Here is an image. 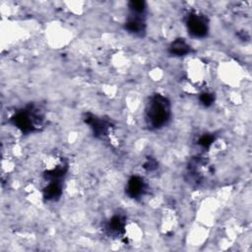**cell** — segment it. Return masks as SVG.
<instances>
[{"label":"cell","instance_id":"1","mask_svg":"<svg viewBox=\"0 0 252 252\" xmlns=\"http://www.w3.org/2000/svg\"><path fill=\"white\" fill-rule=\"evenodd\" d=\"M171 116L169 99L160 94L150 96L145 107V120L150 129H160L167 124Z\"/></svg>","mask_w":252,"mask_h":252},{"label":"cell","instance_id":"2","mask_svg":"<svg viewBox=\"0 0 252 252\" xmlns=\"http://www.w3.org/2000/svg\"><path fill=\"white\" fill-rule=\"evenodd\" d=\"M11 121L13 125L23 133H30L38 130L44 121V114L40 107L30 105L27 108L16 112Z\"/></svg>","mask_w":252,"mask_h":252},{"label":"cell","instance_id":"3","mask_svg":"<svg viewBox=\"0 0 252 252\" xmlns=\"http://www.w3.org/2000/svg\"><path fill=\"white\" fill-rule=\"evenodd\" d=\"M185 25L188 33L195 38H203L207 36L209 32V21L208 19L197 12H191L187 15Z\"/></svg>","mask_w":252,"mask_h":252},{"label":"cell","instance_id":"4","mask_svg":"<svg viewBox=\"0 0 252 252\" xmlns=\"http://www.w3.org/2000/svg\"><path fill=\"white\" fill-rule=\"evenodd\" d=\"M147 190V184L145 180L138 175H134L129 178L126 184L125 192L132 199L141 198Z\"/></svg>","mask_w":252,"mask_h":252},{"label":"cell","instance_id":"5","mask_svg":"<svg viewBox=\"0 0 252 252\" xmlns=\"http://www.w3.org/2000/svg\"><path fill=\"white\" fill-rule=\"evenodd\" d=\"M145 28H146L145 20L143 19V16H140V15L131 14L124 24V29L129 33H132L135 35H141L143 32H145Z\"/></svg>","mask_w":252,"mask_h":252},{"label":"cell","instance_id":"6","mask_svg":"<svg viewBox=\"0 0 252 252\" xmlns=\"http://www.w3.org/2000/svg\"><path fill=\"white\" fill-rule=\"evenodd\" d=\"M106 229L111 234L124 235L126 231V220L124 217L121 215L112 216L106 224Z\"/></svg>","mask_w":252,"mask_h":252},{"label":"cell","instance_id":"7","mask_svg":"<svg viewBox=\"0 0 252 252\" xmlns=\"http://www.w3.org/2000/svg\"><path fill=\"white\" fill-rule=\"evenodd\" d=\"M62 195V181H47L42 196L47 201H55Z\"/></svg>","mask_w":252,"mask_h":252},{"label":"cell","instance_id":"8","mask_svg":"<svg viewBox=\"0 0 252 252\" xmlns=\"http://www.w3.org/2000/svg\"><path fill=\"white\" fill-rule=\"evenodd\" d=\"M190 51L191 47L184 38H176L168 46V52L175 57L187 55L190 53Z\"/></svg>","mask_w":252,"mask_h":252},{"label":"cell","instance_id":"9","mask_svg":"<svg viewBox=\"0 0 252 252\" xmlns=\"http://www.w3.org/2000/svg\"><path fill=\"white\" fill-rule=\"evenodd\" d=\"M128 8L131 14L143 16L146 11L147 5H146V2L144 1H130L128 3Z\"/></svg>","mask_w":252,"mask_h":252},{"label":"cell","instance_id":"10","mask_svg":"<svg viewBox=\"0 0 252 252\" xmlns=\"http://www.w3.org/2000/svg\"><path fill=\"white\" fill-rule=\"evenodd\" d=\"M199 100H200V102H201L204 106L208 107V106H211V105L214 103V101H215V95H214L213 93L204 92V93H202V94H200Z\"/></svg>","mask_w":252,"mask_h":252},{"label":"cell","instance_id":"11","mask_svg":"<svg viewBox=\"0 0 252 252\" xmlns=\"http://www.w3.org/2000/svg\"><path fill=\"white\" fill-rule=\"evenodd\" d=\"M214 141H215V137H214L213 135L204 134V135H202V136L198 139L197 144H198L199 146H201L202 148H204V149H205V148H206V149H209V148L213 145Z\"/></svg>","mask_w":252,"mask_h":252},{"label":"cell","instance_id":"12","mask_svg":"<svg viewBox=\"0 0 252 252\" xmlns=\"http://www.w3.org/2000/svg\"><path fill=\"white\" fill-rule=\"evenodd\" d=\"M157 165L158 163L156 162V160L154 159H149L145 164H144V167L148 170V171H153L157 168Z\"/></svg>","mask_w":252,"mask_h":252}]
</instances>
